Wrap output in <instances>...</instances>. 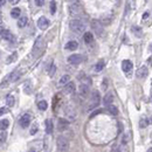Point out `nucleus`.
I'll return each instance as SVG.
<instances>
[{
	"label": "nucleus",
	"mask_w": 152,
	"mask_h": 152,
	"mask_svg": "<svg viewBox=\"0 0 152 152\" xmlns=\"http://www.w3.org/2000/svg\"><path fill=\"white\" fill-rule=\"evenodd\" d=\"M64 91L67 94H73L75 91V83L74 82H69L67 86L64 87Z\"/></svg>",
	"instance_id": "nucleus-17"
},
{
	"label": "nucleus",
	"mask_w": 152,
	"mask_h": 152,
	"mask_svg": "<svg viewBox=\"0 0 152 152\" xmlns=\"http://www.w3.org/2000/svg\"><path fill=\"white\" fill-rule=\"evenodd\" d=\"M132 68H133V66H132V62L130 60H124L122 62V69L123 72L126 74V75H130L131 72H132Z\"/></svg>",
	"instance_id": "nucleus-6"
},
{
	"label": "nucleus",
	"mask_w": 152,
	"mask_h": 152,
	"mask_svg": "<svg viewBox=\"0 0 152 152\" xmlns=\"http://www.w3.org/2000/svg\"><path fill=\"white\" fill-rule=\"evenodd\" d=\"M46 132L48 134L53 132V122H52V120H47L46 121Z\"/></svg>",
	"instance_id": "nucleus-25"
},
{
	"label": "nucleus",
	"mask_w": 152,
	"mask_h": 152,
	"mask_svg": "<svg viewBox=\"0 0 152 152\" xmlns=\"http://www.w3.org/2000/svg\"><path fill=\"white\" fill-rule=\"evenodd\" d=\"M68 62L72 64H78L82 62V56L80 54H73L68 57Z\"/></svg>",
	"instance_id": "nucleus-13"
},
{
	"label": "nucleus",
	"mask_w": 152,
	"mask_h": 152,
	"mask_svg": "<svg viewBox=\"0 0 152 152\" xmlns=\"http://www.w3.org/2000/svg\"><path fill=\"white\" fill-rule=\"evenodd\" d=\"M147 152H152V149H149V151Z\"/></svg>",
	"instance_id": "nucleus-47"
},
{
	"label": "nucleus",
	"mask_w": 152,
	"mask_h": 152,
	"mask_svg": "<svg viewBox=\"0 0 152 152\" xmlns=\"http://www.w3.org/2000/svg\"><path fill=\"white\" fill-rule=\"evenodd\" d=\"M77 47H78V43L76 42V41H69L68 43L66 45V49H68V50H76L77 49Z\"/></svg>",
	"instance_id": "nucleus-22"
},
{
	"label": "nucleus",
	"mask_w": 152,
	"mask_h": 152,
	"mask_svg": "<svg viewBox=\"0 0 152 152\" xmlns=\"http://www.w3.org/2000/svg\"><path fill=\"white\" fill-rule=\"evenodd\" d=\"M132 32H133V34L136 35V36H138V38H141V36L143 35V33H142V28H141V27H138V26H133V27H132Z\"/></svg>",
	"instance_id": "nucleus-28"
},
{
	"label": "nucleus",
	"mask_w": 152,
	"mask_h": 152,
	"mask_svg": "<svg viewBox=\"0 0 152 152\" xmlns=\"http://www.w3.org/2000/svg\"><path fill=\"white\" fill-rule=\"evenodd\" d=\"M50 13L52 14L56 13V3L55 1H50Z\"/></svg>",
	"instance_id": "nucleus-34"
},
{
	"label": "nucleus",
	"mask_w": 152,
	"mask_h": 152,
	"mask_svg": "<svg viewBox=\"0 0 152 152\" xmlns=\"http://www.w3.org/2000/svg\"><path fill=\"white\" fill-rule=\"evenodd\" d=\"M19 124L21 128H27L30 124V116L28 113H25L24 116H21V118L19 120Z\"/></svg>",
	"instance_id": "nucleus-10"
},
{
	"label": "nucleus",
	"mask_w": 152,
	"mask_h": 152,
	"mask_svg": "<svg viewBox=\"0 0 152 152\" xmlns=\"http://www.w3.org/2000/svg\"><path fill=\"white\" fill-rule=\"evenodd\" d=\"M6 104L8 107H13L14 105V96L13 95H8L6 97Z\"/></svg>",
	"instance_id": "nucleus-30"
},
{
	"label": "nucleus",
	"mask_w": 152,
	"mask_h": 152,
	"mask_svg": "<svg viewBox=\"0 0 152 152\" xmlns=\"http://www.w3.org/2000/svg\"><path fill=\"white\" fill-rule=\"evenodd\" d=\"M43 3H45V0H35V4H36L38 6H42Z\"/></svg>",
	"instance_id": "nucleus-38"
},
{
	"label": "nucleus",
	"mask_w": 152,
	"mask_h": 152,
	"mask_svg": "<svg viewBox=\"0 0 152 152\" xmlns=\"http://www.w3.org/2000/svg\"><path fill=\"white\" fill-rule=\"evenodd\" d=\"M55 69H56V67L54 64L50 66V69H49V76H53L55 74Z\"/></svg>",
	"instance_id": "nucleus-36"
},
{
	"label": "nucleus",
	"mask_w": 152,
	"mask_h": 152,
	"mask_svg": "<svg viewBox=\"0 0 152 152\" xmlns=\"http://www.w3.org/2000/svg\"><path fill=\"white\" fill-rule=\"evenodd\" d=\"M20 14H21V9L18 8V7H15V8H13L11 11V16H12V18H14V19H18L19 16H20Z\"/></svg>",
	"instance_id": "nucleus-24"
},
{
	"label": "nucleus",
	"mask_w": 152,
	"mask_h": 152,
	"mask_svg": "<svg viewBox=\"0 0 152 152\" xmlns=\"http://www.w3.org/2000/svg\"><path fill=\"white\" fill-rule=\"evenodd\" d=\"M5 3H6V0H1V6H4V5H5Z\"/></svg>",
	"instance_id": "nucleus-45"
},
{
	"label": "nucleus",
	"mask_w": 152,
	"mask_h": 152,
	"mask_svg": "<svg viewBox=\"0 0 152 152\" xmlns=\"http://www.w3.org/2000/svg\"><path fill=\"white\" fill-rule=\"evenodd\" d=\"M9 125V121L6 120V118H4V120H1V124H0V126H1V130H6Z\"/></svg>",
	"instance_id": "nucleus-32"
},
{
	"label": "nucleus",
	"mask_w": 152,
	"mask_h": 152,
	"mask_svg": "<svg viewBox=\"0 0 152 152\" xmlns=\"http://www.w3.org/2000/svg\"><path fill=\"white\" fill-rule=\"evenodd\" d=\"M147 18H149V12H145L143 14V19H147Z\"/></svg>",
	"instance_id": "nucleus-42"
},
{
	"label": "nucleus",
	"mask_w": 152,
	"mask_h": 152,
	"mask_svg": "<svg viewBox=\"0 0 152 152\" xmlns=\"http://www.w3.org/2000/svg\"><path fill=\"white\" fill-rule=\"evenodd\" d=\"M101 112H102V110H97V111H95L94 113H91V116H90V117H94V116H96L97 113H101Z\"/></svg>",
	"instance_id": "nucleus-40"
},
{
	"label": "nucleus",
	"mask_w": 152,
	"mask_h": 152,
	"mask_svg": "<svg viewBox=\"0 0 152 152\" xmlns=\"http://www.w3.org/2000/svg\"><path fill=\"white\" fill-rule=\"evenodd\" d=\"M38 132V124H33L30 128V134H35Z\"/></svg>",
	"instance_id": "nucleus-35"
},
{
	"label": "nucleus",
	"mask_w": 152,
	"mask_h": 152,
	"mask_svg": "<svg viewBox=\"0 0 152 152\" xmlns=\"http://www.w3.org/2000/svg\"><path fill=\"white\" fill-rule=\"evenodd\" d=\"M107 82H108V80L105 78V80H104V82H103V90H105V89H107Z\"/></svg>",
	"instance_id": "nucleus-41"
},
{
	"label": "nucleus",
	"mask_w": 152,
	"mask_h": 152,
	"mask_svg": "<svg viewBox=\"0 0 152 152\" xmlns=\"http://www.w3.org/2000/svg\"><path fill=\"white\" fill-rule=\"evenodd\" d=\"M38 26H39L40 29L45 30V29H47L48 26H49V20L46 18V16H41V18L38 20Z\"/></svg>",
	"instance_id": "nucleus-11"
},
{
	"label": "nucleus",
	"mask_w": 152,
	"mask_h": 152,
	"mask_svg": "<svg viewBox=\"0 0 152 152\" xmlns=\"http://www.w3.org/2000/svg\"><path fill=\"white\" fill-rule=\"evenodd\" d=\"M19 1H20V0H11V4H14L15 5V4H18Z\"/></svg>",
	"instance_id": "nucleus-43"
},
{
	"label": "nucleus",
	"mask_w": 152,
	"mask_h": 152,
	"mask_svg": "<svg viewBox=\"0 0 152 152\" xmlns=\"http://www.w3.org/2000/svg\"><path fill=\"white\" fill-rule=\"evenodd\" d=\"M16 59H18V54H16V52H14V53H12L7 59H6V64H11L12 62H14Z\"/></svg>",
	"instance_id": "nucleus-26"
},
{
	"label": "nucleus",
	"mask_w": 152,
	"mask_h": 152,
	"mask_svg": "<svg viewBox=\"0 0 152 152\" xmlns=\"http://www.w3.org/2000/svg\"><path fill=\"white\" fill-rule=\"evenodd\" d=\"M5 138H6V132L5 130H1V143L5 142Z\"/></svg>",
	"instance_id": "nucleus-37"
},
{
	"label": "nucleus",
	"mask_w": 152,
	"mask_h": 152,
	"mask_svg": "<svg viewBox=\"0 0 152 152\" xmlns=\"http://www.w3.org/2000/svg\"><path fill=\"white\" fill-rule=\"evenodd\" d=\"M139 126H141L142 129H144V128H146V126H147V120H146L145 117L141 118V121H139Z\"/></svg>",
	"instance_id": "nucleus-33"
},
{
	"label": "nucleus",
	"mask_w": 152,
	"mask_h": 152,
	"mask_svg": "<svg viewBox=\"0 0 152 152\" xmlns=\"http://www.w3.org/2000/svg\"><path fill=\"white\" fill-rule=\"evenodd\" d=\"M56 145H57V150L59 152H67L69 150V142L66 137L60 136L56 139Z\"/></svg>",
	"instance_id": "nucleus-2"
},
{
	"label": "nucleus",
	"mask_w": 152,
	"mask_h": 152,
	"mask_svg": "<svg viewBox=\"0 0 152 152\" xmlns=\"http://www.w3.org/2000/svg\"><path fill=\"white\" fill-rule=\"evenodd\" d=\"M78 93H80V96L83 97V98L88 97V95H89V86L86 84V83H81L80 87H78Z\"/></svg>",
	"instance_id": "nucleus-7"
},
{
	"label": "nucleus",
	"mask_w": 152,
	"mask_h": 152,
	"mask_svg": "<svg viewBox=\"0 0 152 152\" xmlns=\"http://www.w3.org/2000/svg\"><path fill=\"white\" fill-rule=\"evenodd\" d=\"M43 49V38L42 36H39L33 46V55L34 56H38Z\"/></svg>",
	"instance_id": "nucleus-5"
},
{
	"label": "nucleus",
	"mask_w": 152,
	"mask_h": 152,
	"mask_svg": "<svg viewBox=\"0 0 152 152\" xmlns=\"http://www.w3.org/2000/svg\"><path fill=\"white\" fill-rule=\"evenodd\" d=\"M69 12L72 15H78L82 12V6L78 3H74L69 6Z\"/></svg>",
	"instance_id": "nucleus-8"
},
{
	"label": "nucleus",
	"mask_w": 152,
	"mask_h": 152,
	"mask_svg": "<svg viewBox=\"0 0 152 152\" xmlns=\"http://www.w3.org/2000/svg\"><path fill=\"white\" fill-rule=\"evenodd\" d=\"M21 75H22V70H21V69H18V70H14V72L8 76V78H9L11 82H15V81H18V80L20 78Z\"/></svg>",
	"instance_id": "nucleus-14"
},
{
	"label": "nucleus",
	"mask_w": 152,
	"mask_h": 152,
	"mask_svg": "<svg viewBox=\"0 0 152 152\" xmlns=\"http://www.w3.org/2000/svg\"><path fill=\"white\" fill-rule=\"evenodd\" d=\"M69 26H70V29L74 33H76V34H81V33H83L84 30H86V24H84L83 21H81V20H77V19L72 20Z\"/></svg>",
	"instance_id": "nucleus-1"
},
{
	"label": "nucleus",
	"mask_w": 152,
	"mask_h": 152,
	"mask_svg": "<svg viewBox=\"0 0 152 152\" xmlns=\"http://www.w3.org/2000/svg\"><path fill=\"white\" fill-rule=\"evenodd\" d=\"M83 39H84V42H86L87 45H90V43H93V42H94V35H93V33H90V32H87L86 34H84Z\"/></svg>",
	"instance_id": "nucleus-16"
},
{
	"label": "nucleus",
	"mask_w": 152,
	"mask_h": 152,
	"mask_svg": "<svg viewBox=\"0 0 152 152\" xmlns=\"http://www.w3.org/2000/svg\"><path fill=\"white\" fill-rule=\"evenodd\" d=\"M128 144V141H126V136H123V141H122V145L125 146Z\"/></svg>",
	"instance_id": "nucleus-39"
},
{
	"label": "nucleus",
	"mask_w": 152,
	"mask_h": 152,
	"mask_svg": "<svg viewBox=\"0 0 152 152\" xmlns=\"http://www.w3.org/2000/svg\"><path fill=\"white\" fill-rule=\"evenodd\" d=\"M91 28H93V32L97 36H103L104 28H103V24L99 20H93L91 21Z\"/></svg>",
	"instance_id": "nucleus-3"
},
{
	"label": "nucleus",
	"mask_w": 152,
	"mask_h": 152,
	"mask_svg": "<svg viewBox=\"0 0 152 152\" xmlns=\"http://www.w3.org/2000/svg\"><path fill=\"white\" fill-rule=\"evenodd\" d=\"M147 68L145 66H143V67H141V68L137 70V73H136V76H137V78H139V80H143V78H145L146 76H147Z\"/></svg>",
	"instance_id": "nucleus-12"
},
{
	"label": "nucleus",
	"mask_w": 152,
	"mask_h": 152,
	"mask_svg": "<svg viewBox=\"0 0 152 152\" xmlns=\"http://www.w3.org/2000/svg\"><path fill=\"white\" fill-rule=\"evenodd\" d=\"M1 38L8 42H14L15 41V36L12 34L9 30H5V29H1Z\"/></svg>",
	"instance_id": "nucleus-9"
},
{
	"label": "nucleus",
	"mask_w": 152,
	"mask_h": 152,
	"mask_svg": "<svg viewBox=\"0 0 152 152\" xmlns=\"http://www.w3.org/2000/svg\"><path fill=\"white\" fill-rule=\"evenodd\" d=\"M104 67H105L104 60H99V61L97 62V64L95 66V70H96V72H102V70L104 69Z\"/></svg>",
	"instance_id": "nucleus-23"
},
{
	"label": "nucleus",
	"mask_w": 152,
	"mask_h": 152,
	"mask_svg": "<svg viewBox=\"0 0 152 152\" xmlns=\"http://www.w3.org/2000/svg\"><path fill=\"white\" fill-rule=\"evenodd\" d=\"M38 108H39L41 111H45V110H47V108H48V103L46 102V101H40V102L38 103Z\"/></svg>",
	"instance_id": "nucleus-29"
},
{
	"label": "nucleus",
	"mask_w": 152,
	"mask_h": 152,
	"mask_svg": "<svg viewBox=\"0 0 152 152\" xmlns=\"http://www.w3.org/2000/svg\"><path fill=\"white\" fill-rule=\"evenodd\" d=\"M67 1H68V3H73V4H74L75 0H67Z\"/></svg>",
	"instance_id": "nucleus-46"
},
{
	"label": "nucleus",
	"mask_w": 152,
	"mask_h": 152,
	"mask_svg": "<svg viewBox=\"0 0 152 152\" xmlns=\"http://www.w3.org/2000/svg\"><path fill=\"white\" fill-rule=\"evenodd\" d=\"M24 93L27 94V95H30L32 94V82L29 80L26 81L25 84H24Z\"/></svg>",
	"instance_id": "nucleus-18"
},
{
	"label": "nucleus",
	"mask_w": 152,
	"mask_h": 152,
	"mask_svg": "<svg viewBox=\"0 0 152 152\" xmlns=\"http://www.w3.org/2000/svg\"><path fill=\"white\" fill-rule=\"evenodd\" d=\"M151 50H152V45H151Z\"/></svg>",
	"instance_id": "nucleus-48"
},
{
	"label": "nucleus",
	"mask_w": 152,
	"mask_h": 152,
	"mask_svg": "<svg viewBox=\"0 0 152 152\" xmlns=\"http://www.w3.org/2000/svg\"><path fill=\"white\" fill-rule=\"evenodd\" d=\"M27 21H28V19H27V16H21V18H19V21H18V26L20 27V28H24L26 25H27Z\"/></svg>",
	"instance_id": "nucleus-27"
},
{
	"label": "nucleus",
	"mask_w": 152,
	"mask_h": 152,
	"mask_svg": "<svg viewBox=\"0 0 152 152\" xmlns=\"http://www.w3.org/2000/svg\"><path fill=\"white\" fill-rule=\"evenodd\" d=\"M108 110H109V112H110L111 115H113V116L118 115V109H117V107H115V105H112V104L108 107Z\"/></svg>",
	"instance_id": "nucleus-31"
},
{
	"label": "nucleus",
	"mask_w": 152,
	"mask_h": 152,
	"mask_svg": "<svg viewBox=\"0 0 152 152\" xmlns=\"http://www.w3.org/2000/svg\"><path fill=\"white\" fill-rule=\"evenodd\" d=\"M5 113V108H1V115H4Z\"/></svg>",
	"instance_id": "nucleus-44"
},
{
	"label": "nucleus",
	"mask_w": 152,
	"mask_h": 152,
	"mask_svg": "<svg viewBox=\"0 0 152 152\" xmlns=\"http://www.w3.org/2000/svg\"><path fill=\"white\" fill-rule=\"evenodd\" d=\"M67 116H68V118L69 120H72V121H74L75 120V117H76V112H75V110H74V108H70V107H68L67 108Z\"/></svg>",
	"instance_id": "nucleus-19"
},
{
	"label": "nucleus",
	"mask_w": 152,
	"mask_h": 152,
	"mask_svg": "<svg viewBox=\"0 0 152 152\" xmlns=\"http://www.w3.org/2000/svg\"><path fill=\"white\" fill-rule=\"evenodd\" d=\"M112 101H113V95H112L111 93H109V94H107V95L104 96V99H103V103H104L105 105H111V103H112Z\"/></svg>",
	"instance_id": "nucleus-20"
},
{
	"label": "nucleus",
	"mask_w": 152,
	"mask_h": 152,
	"mask_svg": "<svg viewBox=\"0 0 152 152\" xmlns=\"http://www.w3.org/2000/svg\"><path fill=\"white\" fill-rule=\"evenodd\" d=\"M99 99H101V96H99V93L97 90H94L90 95V103H89V110H94L96 109L98 105H99Z\"/></svg>",
	"instance_id": "nucleus-4"
},
{
	"label": "nucleus",
	"mask_w": 152,
	"mask_h": 152,
	"mask_svg": "<svg viewBox=\"0 0 152 152\" xmlns=\"http://www.w3.org/2000/svg\"><path fill=\"white\" fill-rule=\"evenodd\" d=\"M68 126H69V122L67 121L66 118H60L59 122H57V128H59V130H60V131L66 130Z\"/></svg>",
	"instance_id": "nucleus-15"
},
{
	"label": "nucleus",
	"mask_w": 152,
	"mask_h": 152,
	"mask_svg": "<svg viewBox=\"0 0 152 152\" xmlns=\"http://www.w3.org/2000/svg\"><path fill=\"white\" fill-rule=\"evenodd\" d=\"M69 82H70V76L69 75H63L59 81V86H67Z\"/></svg>",
	"instance_id": "nucleus-21"
}]
</instances>
